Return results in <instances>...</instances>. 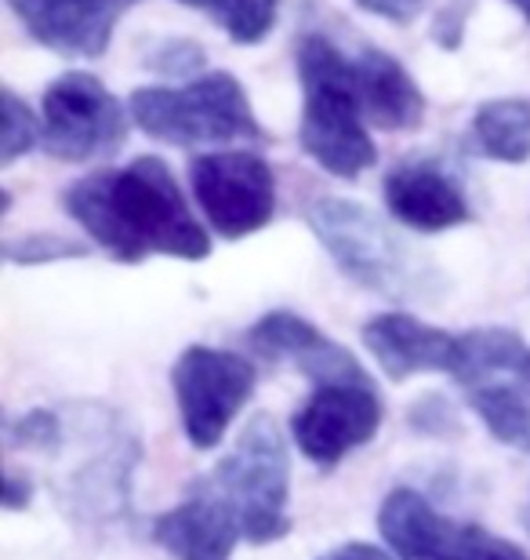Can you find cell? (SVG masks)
<instances>
[{
	"mask_svg": "<svg viewBox=\"0 0 530 560\" xmlns=\"http://www.w3.org/2000/svg\"><path fill=\"white\" fill-rule=\"evenodd\" d=\"M62 208L117 262L134 266L150 255L204 262L211 255L204 222L161 156H134L123 167L76 178L62 194Z\"/></svg>",
	"mask_w": 530,
	"mask_h": 560,
	"instance_id": "6da1fadb",
	"label": "cell"
},
{
	"mask_svg": "<svg viewBox=\"0 0 530 560\" xmlns=\"http://www.w3.org/2000/svg\"><path fill=\"white\" fill-rule=\"evenodd\" d=\"M295 62L302 81V150L327 175L353 183L378 161L375 139L367 131L364 106L356 95L353 51H345L327 33L309 30L298 37Z\"/></svg>",
	"mask_w": 530,
	"mask_h": 560,
	"instance_id": "7a4b0ae2",
	"label": "cell"
},
{
	"mask_svg": "<svg viewBox=\"0 0 530 560\" xmlns=\"http://www.w3.org/2000/svg\"><path fill=\"white\" fill-rule=\"evenodd\" d=\"M306 219L331 262L353 284L403 302L436 295L439 277L433 266L414 255L367 205L349 197H320L309 205Z\"/></svg>",
	"mask_w": 530,
	"mask_h": 560,
	"instance_id": "3957f363",
	"label": "cell"
},
{
	"mask_svg": "<svg viewBox=\"0 0 530 560\" xmlns=\"http://www.w3.org/2000/svg\"><path fill=\"white\" fill-rule=\"evenodd\" d=\"M128 114L145 136L167 145H233L266 142L251 98L233 73L211 70L182 88H139L128 98Z\"/></svg>",
	"mask_w": 530,
	"mask_h": 560,
	"instance_id": "277c9868",
	"label": "cell"
},
{
	"mask_svg": "<svg viewBox=\"0 0 530 560\" xmlns=\"http://www.w3.org/2000/svg\"><path fill=\"white\" fill-rule=\"evenodd\" d=\"M200 480L233 513L247 542L269 546L291 532V452L273 416H255L247 422L233 452Z\"/></svg>",
	"mask_w": 530,
	"mask_h": 560,
	"instance_id": "5b68a950",
	"label": "cell"
},
{
	"mask_svg": "<svg viewBox=\"0 0 530 560\" xmlns=\"http://www.w3.org/2000/svg\"><path fill=\"white\" fill-rule=\"evenodd\" d=\"M62 444L81 452L76 463L55 480V495L62 499L66 513L84 528H106L128 517L139 441L103 411V419H66Z\"/></svg>",
	"mask_w": 530,
	"mask_h": 560,
	"instance_id": "8992f818",
	"label": "cell"
},
{
	"mask_svg": "<svg viewBox=\"0 0 530 560\" xmlns=\"http://www.w3.org/2000/svg\"><path fill=\"white\" fill-rule=\"evenodd\" d=\"M128 117L120 98L95 73L70 70L44 88V153L66 164L113 156L128 142Z\"/></svg>",
	"mask_w": 530,
	"mask_h": 560,
	"instance_id": "52a82bcc",
	"label": "cell"
},
{
	"mask_svg": "<svg viewBox=\"0 0 530 560\" xmlns=\"http://www.w3.org/2000/svg\"><path fill=\"white\" fill-rule=\"evenodd\" d=\"M258 372L251 361L214 346H186L172 368V389L186 441L211 452L225 441L233 419L251 400Z\"/></svg>",
	"mask_w": 530,
	"mask_h": 560,
	"instance_id": "ba28073f",
	"label": "cell"
},
{
	"mask_svg": "<svg viewBox=\"0 0 530 560\" xmlns=\"http://www.w3.org/2000/svg\"><path fill=\"white\" fill-rule=\"evenodd\" d=\"M378 532L397 560H530L502 535L439 513L414 488L389 491L378 510Z\"/></svg>",
	"mask_w": 530,
	"mask_h": 560,
	"instance_id": "9c48e42d",
	"label": "cell"
},
{
	"mask_svg": "<svg viewBox=\"0 0 530 560\" xmlns=\"http://www.w3.org/2000/svg\"><path fill=\"white\" fill-rule=\"evenodd\" d=\"M189 183L208 226L225 241H244L273 222L276 175L251 150H214L193 156Z\"/></svg>",
	"mask_w": 530,
	"mask_h": 560,
	"instance_id": "30bf717a",
	"label": "cell"
},
{
	"mask_svg": "<svg viewBox=\"0 0 530 560\" xmlns=\"http://www.w3.org/2000/svg\"><path fill=\"white\" fill-rule=\"evenodd\" d=\"M381 397L370 378L364 383L313 386L309 400L291 416V436L313 466L334 469L356 447L370 444L381 430Z\"/></svg>",
	"mask_w": 530,
	"mask_h": 560,
	"instance_id": "8fae6325",
	"label": "cell"
},
{
	"mask_svg": "<svg viewBox=\"0 0 530 560\" xmlns=\"http://www.w3.org/2000/svg\"><path fill=\"white\" fill-rule=\"evenodd\" d=\"M40 48L62 59H103L117 22L142 0H4Z\"/></svg>",
	"mask_w": 530,
	"mask_h": 560,
	"instance_id": "7c38bea8",
	"label": "cell"
},
{
	"mask_svg": "<svg viewBox=\"0 0 530 560\" xmlns=\"http://www.w3.org/2000/svg\"><path fill=\"white\" fill-rule=\"evenodd\" d=\"M247 342L266 361H291L313 386L364 383V378H370L364 364L345 346L327 339L317 324L291 310H273L262 320H255L251 331H247Z\"/></svg>",
	"mask_w": 530,
	"mask_h": 560,
	"instance_id": "4fadbf2b",
	"label": "cell"
},
{
	"mask_svg": "<svg viewBox=\"0 0 530 560\" xmlns=\"http://www.w3.org/2000/svg\"><path fill=\"white\" fill-rule=\"evenodd\" d=\"M381 194H386L389 215L414 233H447L472 219L466 189L455 183V175L444 164L425 161V156L400 161L386 175Z\"/></svg>",
	"mask_w": 530,
	"mask_h": 560,
	"instance_id": "5bb4252c",
	"label": "cell"
},
{
	"mask_svg": "<svg viewBox=\"0 0 530 560\" xmlns=\"http://www.w3.org/2000/svg\"><path fill=\"white\" fill-rule=\"evenodd\" d=\"M364 346L392 383H408L414 375H455L458 335L433 328L414 313L389 310L375 313L364 324Z\"/></svg>",
	"mask_w": 530,
	"mask_h": 560,
	"instance_id": "9a60e30c",
	"label": "cell"
},
{
	"mask_svg": "<svg viewBox=\"0 0 530 560\" xmlns=\"http://www.w3.org/2000/svg\"><path fill=\"white\" fill-rule=\"evenodd\" d=\"M240 539V524L204 480H197L175 510L153 521V542L175 560H229Z\"/></svg>",
	"mask_w": 530,
	"mask_h": 560,
	"instance_id": "2e32d148",
	"label": "cell"
},
{
	"mask_svg": "<svg viewBox=\"0 0 530 560\" xmlns=\"http://www.w3.org/2000/svg\"><path fill=\"white\" fill-rule=\"evenodd\" d=\"M356 95L367 125L381 131H414L425 120V95L397 55L364 44L353 51Z\"/></svg>",
	"mask_w": 530,
	"mask_h": 560,
	"instance_id": "e0dca14e",
	"label": "cell"
},
{
	"mask_svg": "<svg viewBox=\"0 0 530 560\" xmlns=\"http://www.w3.org/2000/svg\"><path fill=\"white\" fill-rule=\"evenodd\" d=\"M469 408L476 411L480 422L498 444L513 452H530V386L520 375L487 378L466 389Z\"/></svg>",
	"mask_w": 530,
	"mask_h": 560,
	"instance_id": "ac0fdd59",
	"label": "cell"
},
{
	"mask_svg": "<svg viewBox=\"0 0 530 560\" xmlns=\"http://www.w3.org/2000/svg\"><path fill=\"white\" fill-rule=\"evenodd\" d=\"M472 142L483 156L502 164H523L530 156V98H487L472 114Z\"/></svg>",
	"mask_w": 530,
	"mask_h": 560,
	"instance_id": "d6986e66",
	"label": "cell"
},
{
	"mask_svg": "<svg viewBox=\"0 0 530 560\" xmlns=\"http://www.w3.org/2000/svg\"><path fill=\"white\" fill-rule=\"evenodd\" d=\"M530 346L513 328H472L458 335V364L455 375L461 386H476L487 383V378H502V375H520L523 357Z\"/></svg>",
	"mask_w": 530,
	"mask_h": 560,
	"instance_id": "ffe728a7",
	"label": "cell"
},
{
	"mask_svg": "<svg viewBox=\"0 0 530 560\" xmlns=\"http://www.w3.org/2000/svg\"><path fill=\"white\" fill-rule=\"evenodd\" d=\"M208 15L233 44H262L280 19V0H208Z\"/></svg>",
	"mask_w": 530,
	"mask_h": 560,
	"instance_id": "44dd1931",
	"label": "cell"
},
{
	"mask_svg": "<svg viewBox=\"0 0 530 560\" xmlns=\"http://www.w3.org/2000/svg\"><path fill=\"white\" fill-rule=\"evenodd\" d=\"M4 136H0V164L11 167L19 156H26L30 150H37V142H44V125L37 114L22 103V98L4 88Z\"/></svg>",
	"mask_w": 530,
	"mask_h": 560,
	"instance_id": "7402d4cb",
	"label": "cell"
},
{
	"mask_svg": "<svg viewBox=\"0 0 530 560\" xmlns=\"http://www.w3.org/2000/svg\"><path fill=\"white\" fill-rule=\"evenodd\" d=\"M145 66L161 77H178V81H197L208 66V51L189 37H164L145 51Z\"/></svg>",
	"mask_w": 530,
	"mask_h": 560,
	"instance_id": "603a6c76",
	"label": "cell"
},
{
	"mask_svg": "<svg viewBox=\"0 0 530 560\" xmlns=\"http://www.w3.org/2000/svg\"><path fill=\"white\" fill-rule=\"evenodd\" d=\"M84 255L87 248L81 241L59 237V233H26V237L4 244V259L11 266H40V262L84 259Z\"/></svg>",
	"mask_w": 530,
	"mask_h": 560,
	"instance_id": "cb8c5ba5",
	"label": "cell"
},
{
	"mask_svg": "<svg viewBox=\"0 0 530 560\" xmlns=\"http://www.w3.org/2000/svg\"><path fill=\"white\" fill-rule=\"evenodd\" d=\"M8 436L19 447H33V452H59L66 441V419L62 411L33 408L26 416L8 422Z\"/></svg>",
	"mask_w": 530,
	"mask_h": 560,
	"instance_id": "d4e9b609",
	"label": "cell"
},
{
	"mask_svg": "<svg viewBox=\"0 0 530 560\" xmlns=\"http://www.w3.org/2000/svg\"><path fill=\"white\" fill-rule=\"evenodd\" d=\"M411 425L425 436H455L458 425V411L444 394H425L422 400H414L411 408Z\"/></svg>",
	"mask_w": 530,
	"mask_h": 560,
	"instance_id": "484cf974",
	"label": "cell"
},
{
	"mask_svg": "<svg viewBox=\"0 0 530 560\" xmlns=\"http://www.w3.org/2000/svg\"><path fill=\"white\" fill-rule=\"evenodd\" d=\"M472 0H447L444 8L436 11V26H433V40L444 44L447 51H455L461 37H466V15H469Z\"/></svg>",
	"mask_w": 530,
	"mask_h": 560,
	"instance_id": "4316f807",
	"label": "cell"
},
{
	"mask_svg": "<svg viewBox=\"0 0 530 560\" xmlns=\"http://www.w3.org/2000/svg\"><path fill=\"white\" fill-rule=\"evenodd\" d=\"M353 4L360 11H367V15L392 22V26H411L425 11L428 0H353Z\"/></svg>",
	"mask_w": 530,
	"mask_h": 560,
	"instance_id": "83f0119b",
	"label": "cell"
},
{
	"mask_svg": "<svg viewBox=\"0 0 530 560\" xmlns=\"http://www.w3.org/2000/svg\"><path fill=\"white\" fill-rule=\"evenodd\" d=\"M33 499V480L26 474H19V469H8L4 474V510L19 513L26 510Z\"/></svg>",
	"mask_w": 530,
	"mask_h": 560,
	"instance_id": "f1b7e54d",
	"label": "cell"
},
{
	"mask_svg": "<svg viewBox=\"0 0 530 560\" xmlns=\"http://www.w3.org/2000/svg\"><path fill=\"white\" fill-rule=\"evenodd\" d=\"M320 560H397V557L370 542H342V546H334V550H327Z\"/></svg>",
	"mask_w": 530,
	"mask_h": 560,
	"instance_id": "f546056e",
	"label": "cell"
},
{
	"mask_svg": "<svg viewBox=\"0 0 530 560\" xmlns=\"http://www.w3.org/2000/svg\"><path fill=\"white\" fill-rule=\"evenodd\" d=\"M509 4H513V8L520 11V15H523V19L530 22V0H509Z\"/></svg>",
	"mask_w": 530,
	"mask_h": 560,
	"instance_id": "4dcf8cb0",
	"label": "cell"
},
{
	"mask_svg": "<svg viewBox=\"0 0 530 560\" xmlns=\"http://www.w3.org/2000/svg\"><path fill=\"white\" fill-rule=\"evenodd\" d=\"M520 378L530 386V350H527V357H523V368H520Z\"/></svg>",
	"mask_w": 530,
	"mask_h": 560,
	"instance_id": "1f68e13d",
	"label": "cell"
},
{
	"mask_svg": "<svg viewBox=\"0 0 530 560\" xmlns=\"http://www.w3.org/2000/svg\"><path fill=\"white\" fill-rule=\"evenodd\" d=\"M178 4H186V8H200V11H208V0H178Z\"/></svg>",
	"mask_w": 530,
	"mask_h": 560,
	"instance_id": "d6a6232c",
	"label": "cell"
}]
</instances>
